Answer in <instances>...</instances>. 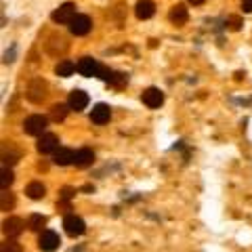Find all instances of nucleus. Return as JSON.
Instances as JSON below:
<instances>
[{
	"instance_id": "nucleus-1",
	"label": "nucleus",
	"mask_w": 252,
	"mask_h": 252,
	"mask_svg": "<svg viewBox=\"0 0 252 252\" xmlns=\"http://www.w3.org/2000/svg\"><path fill=\"white\" fill-rule=\"evenodd\" d=\"M46 124H49V120H46L44 116H30V118H26V122H23V130H26V135L40 137V135H44Z\"/></svg>"
},
{
	"instance_id": "nucleus-2",
	"label": "nucleus",
	"mask_w": 252,
	"mask_h": 252,
	"mask_svg": "<svg viewBox=\"0 0 252 252\" xmlns=\"http://www.w3.org/2000/svg\"><path fill=\"white\" fill-rule=\"evenodd\" d=\"M67 26H69V32H72L74 36H86L91 32V28H93V21L86 17V15H76Z\"/></svg>"
},
{
	"instance_id": "nucleus-3",
	"label": "nucleus",
	"mask_w": 252,
	"mask_h": 252,
	"mask_svg": "<svg viewBox=\"0 0 252 252\" xmlns=\"http://www.w3.org/2000/svg\"><path fill=\"white\" fill-rule=\"evenodd\" d=\"M63 227H65L67 235H72V238H78V235H82L86 231L84 220L80 217H76V215H67L65 219H63Z\"/></svg>"
},
{
	"instance_id": "nucleus-4",
	"label": "nucleus",
	"mask_w": 252,
	"mask_h": 252,
	"mask_svg": "<svg viewBox=\"0 0 252 252\" xmlns=\"http://www.w3.org/2000/svg\"><path fill=\"white\" fill-rule=\"evenodd\" d=\"M59 244H61L59 235L55 233V231H51V229H44V231L40 233V238H38V246H40V250H44V252L57 250Z\"/></svg>"
},
{
	"instance_id": "nucleus-5",
	"label": "nucleus",
	"mask_w": 252,
	"mask_h": 252,
	"mask_svg": "<svg viewBox=\"0 0 252 252\" xmlns=\"http://www.w3.org/2000/svg\"><path fill=\"white\" fill-rule=\"evenodd\" d=\"M76 4H72V2H65V4H61L57 11H53V21L55 23H69L74 17H76Z\"/></svg>"
},
{
	"instance_id": "nucleus-6",
	"label": "nucleus",
	"mask_w": 252,
	"mask_h": 252,
	"mask_svg": "<svg viewBox=\"0 0 252 252\" xmlns=\"http://www.w3.org/2000/svg\"><path fill=\"white\" fill-rule=\"evenodd\" d=\"M44 97H46V82L40 80V78L32 80L30 86H28V99L32 101V103H40Z\"/></svg>"
},
{
	"instance_id": "nucleus-7",
	"label": "nucleus",
	"mask_w": 252,
	"mask_h": 252,
	"mask_svg": "<svg viewBox=\"0 0 252 252\" xmlns=\"http://www.w3.org/2000/svg\"><path fill=\"white\" fill-rule=\"evenodd\" d=\"M36 149L40 154H55L59 149V139L55 135H49V132H44V135H40V139H38V145Z\"/></svg>"
},
{
	"instance_id": "nucleus-8",
	"label": "nucleus",
	"mask_w": 252,
	"mask_h": 252,
	"mask_svg": "<svg viewBox=\"0 0 252 252\" xmlns=\"http://www.w3.org/2000/svg\"><path fill=\"white\" fill-rule=\"evenodd\" d=\"M141 99H143V103L147 107L156 109V107H160L164 103V93L160 89H156V86H149L147 91H143V97H141Z\"/></svg>"
},
{
	"instance_id": "nucleus-9",
	"label": "nucleus",
	"mask_w": 252,
	"mask_h": 252,
	"mask_svg": "<svg viewBox=\"0 0 252 252\" xmlns=\"http://www.w3.org/2000/svg\"><path fill=\"white\" fill-rule=\"evenodd\" d=\"M23 227H26V223H23V219L19 217H9L2 223V231L4 235H9V238H17V235L23 233Z\"/></svg>"
},
{
	"instance_id": "nucleus-10",
	"label": "nucleus",
	"mask_w": 252,
	"mask_h": 252,
	"mask_svg": "<svg viewBox=\"0 0 252 252\" xmlns=\"http://www.w3.org/2000/svg\"><path fill=\"white\" fill-rule=\"evenodd\" d=\"M76 65H78V72L82 76H99V72H101V65L93 57H82Z\"/></svg>"
},
{
	"instance_id": "nucleus-11",
	"label": "nucleus",
	"mask_w": 252,
	"mask_h": 252,
	"mask_svg": "<svg viewBox=\"0 0 252 252\" xmlns=\"http://www.w3.org/2000/svg\"><path fill=\"white\" fill-rule=\"evenodd\" d=\"M69 109H74V112H82V109L89 105V94H86L84 91H72L69 93V101H67Z\"/></svg>"
},
{
	"instance_id": "nucleus-12",
	"label": "nucleus",
	"mask_w": 252,
	"mask_h": 252,
	"mask_svg": "<svg viewBox=\"0 0 252 252\" xmlns=\"http://www.w3.org/2000/svg\"><path fill=\"white\" fill-rule=\"evenodd\" d=\"M109 118H112V109H109V105L97 103V105L93 107V112H91V122H94V124H107Z\"/></svg>"
},
{
	"instance_id": "nucleus-13",
	"label": "nucleus",
	"mask_w": 252,
	"mask_h": 252,
	"mask_svg": "<svg viewBox=\"0 0 252 252\" xmlns=\"http://www.w3.org/2000/svg\"><path fill=\"white\" fill-rule=\"evenodd\" d=\"M76 160V152L74 149H67V147H59L57 152L53 154V162L57 164V166H69V164H74Z\"/></svg>"
},
{
	"instance_id": "nucleus-14",
	"label": "nucleus",
	"mask_w": 252,
	"mask_h": 252,
	"mask_svg": "<svg viewBox=\"0 0 252 252\" xmlns=\"http://www.w3.org/2000/svg\"><path fill=\"white\" fill-rule=\"evenodd\" d=\"M93 162H94V152L93 149H78L76 152V160H74L76 168H89Z\"/></svg>"
},
{
	"instance_id": "nucleus-15",
	"label": "nucleus",
	"mask_w": 252,
	"mask_h": 252,
	"mask_svg": "<svg viewBox=\"0 0 252 252\" xmlns=\"http://www.w3.org/2000/svg\"><path fill=\"white\" fill-rule=\"evenodd\" d=\"M168 19L175 23V26H183V23H187L189 15H187L185 4H175V6H172V9H170V15H168Z\"/></svg>"
},
{
	"instance_id": "nucleus-16",
	"label": "nucleus",
	"mask_w": 252,
	"mask_h": 252,
	"mask_svg": "<svg viewBox=\"0 0 252 252\" xmlns=\"http://www.w3.org/2000/svg\"><path fill=\"white\" fill-rule=\"evenodd\" d=\"M135 13H137L139 19H149L156 13V4L152 0H139L137 6H135Z\"/></svg>"
},
{
	"instance_id": "nucleus-17",
	"label": "nucleus",
	"mask_w": 252,
	"mask_h": 252,
	"mask_svg": "<svg viewBox=\"0 0 252 252\" xmlns=\"http://www.w3.org/2000/svg\"><path fill=\"white\" fill-rule=\"evenodd\" d=\"M78 69V65L74 61H69V59H63L57 63V67H55V74L61 76V78H67V76H72L74 72Z\"/></svg>"
},
{
	"instance_id": "nucleus-18",
	"label": "nucleus",
	"mask_w": 252,
	"mask_h": 252,
	"mask_svg": "<svg viewBox=\"0 0 252 252\" xmlns=\"http://www.w3.org/2000/svg\"><path fill=\"white\" fill-rule=\"evenodd\" d=\"M26 193H28L30 200H42L44 193H46V187L40 183V181H34V183H30L26 187Z\"/></svg>"
},
{
	"instance_id": "nucleus-19",
	"label": "nucleus",
	"mask_w": 252,
	"mask_h": 252,
	"mask_svg": "<svg viewBox=\"0 0 252 252\" xmlns=\"http://www.w3.org/2000/svg\"><path fill=\"white\" fill-rule=\"evenodd\" d=\"M69 105H53L51 107V118H53V120L55 122H61V120H65V116H67V112H69V109H67Z\"/></svg>"
},
{
	"instance_id": "nucleus-20",
	"label": "nucleus",
	"mask_w": 252,
	"mask_h": 252,
	"mask_svg": "<svg viewBox=\"0 0 252 252\" xmlns=\"http://www.w3.org/2000/svg\"><path fill=\"white\" fill-rule=\"evenodd\" d=\"M44 225H46V217H42V215H32L28 220V227L32 231H40Z\"/></svg>"
},
{
	"instance_id": "nucleus-21",
	"label": "nucleus",
	"mask_w": 252,
	"mask_h": 252,
	"mask_svg": "<svg viewBox=\"0 0 252 252\" xmlns=\"http://www.w3.org/2000/svg\"><path fill=\"white\" fill-rule=\"evenodd\" d=\"M13 183V172H11V168H2V189H6Z\"/></svg>"
},
{
	"instance_id": "nucleus-22",
	"label": "nucleus",
	"mask_w": 252,
	"mask_h": 252,
	"mask_svg": "<svg viewBox=\"0 0 252 252\" xmlns=\"http://www.w3.org/2000/svg\"><path fill=\"white\" fill-rule=\"evenodd\" d=\"M2 252H21V246L17 242H4L2 244Z\"/></svg>"
},
{
	"instance_id": "nucleus-23",
	"label": "nucleus",
	"mask_w": 252,
	"mask_h": 252,
	"mask_svg": "<svg viewBox=\"0 0 252 252\" xmlns=\"http://www.w3.org/2000/svg\"><path fill=\"white\" fill-rule=\"evenodd\" d=\"M11 206H13V195L4 189V191H2V210H9Z\"/></svg>"
},
{
	"instance_id": "nucleus-24",
	"label": "nucleus",
	"mask_w": 252,
	"mask_h": 252,
	"mask_svg": "<svg viewBox=\"0 0 252 252\" xmlns=\"http://www.w3.org/2000/svg\"><path fill=\"white\" fill-rule=\"evenodd\" d=\"M242 9L244 13H252V0H242Z\"/></svg>"
},
{
	"instance_id": "nucleus-25",
	"label": "nucleus",
	"mask_w": 252,
	"mask_h": 252,
	"mask_svg": "<svg viewBox=\"0 0 252 252\" xmlns=\"http://www.w3.org/2000/svg\"><path fill=\"white\" fill-rule=\"evenodd\" d=\"M72 195H74V189H69V187H65V189L61 191V198H65V200H69Z\"/></svg>"
},
{
	"instance_id": "nucleus-26",
	"label": "nucleus",
	"mask_w": 252,
	"mask_h": 252,
	"mask_svg": "<svg viewBox=\"0 0 252 252\" xmlns=\"http://www.w3.org/2000/svg\"><path fill=\"white\" fill-rule=\"evenodd\" d=\"M229 23H231V30H240V19L238 17H231Z\"/></svg>"
},
{
	"instance_id": "nucleus-27",
	"label": "nucleus",
	"mask_w": 252,
	"mask_h": 252,
	"mask_svg": "<svg viewBox=\"0 0 252 252\" xmlns=\"http://www.w3.org/2000/svg\"><path fill=\"white\" fill-rule=\"evenodd\" d=\"M187 2H191L193 6H198V4H204V0H187Z\"/></svg>"
}]
</instances>
